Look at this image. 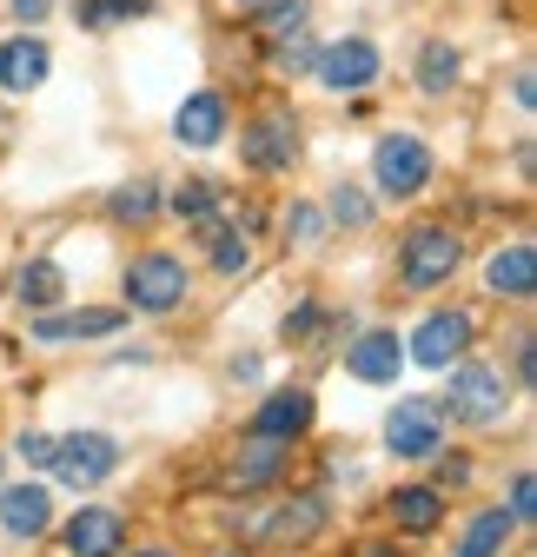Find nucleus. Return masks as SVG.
<instances>
[{
  "label": "nucleus",
  "instance_id": "1",
  "mask_svg": "<svg viewBox=\"0 0 537 557\" xmlns=\"http://www.w3.org/2000/svg\"><path fill=\"white\" fill-rule=\"evenodd\" d=\"M372 180L385 199H412L432 186V147L419 133H385L378 147H372Z\"/></svg>",
  "mask_w": 537,
  "mask_h": 557
},
{
  "label": "nucleus",
  "instance_id": "2",
  "mask_svg": "<svg viewBox=\"0 0 537 557\" xmlns=\"http://www.w3.org/2000/svg\"><path fill=\"white\" fill-rule=\"evenodd\" d=\"M458 259H464V246H458L451 226H412L405 233V259H398V278H405L412 293H432V286H445V278L458 272Z\"/></svg>",
  "mask_w": 537,
  "mask_h": 557
},
{
  "label": "nucleus",
  "instance_id": "3",
  "mask_svg": "<svg viewBox=\"0 0 537 557\" xmlns=\"http://www.w3.org/2000/svg\"><path fill=\"white\" fill-rule=\"evenodd\" d=\"M66 492H93V484H107L120 471V445L107 432H74V438H53V465Z\"/></svg>",
  "mask_w": 537,
  "mask_h": 557
},
{
  "label": "nucleus",
  "instance_id": "4",
  "mask_svg": "<svg viewBox=\"0 0 537 557\" xmlns=\"http://www.w3.org/2000/svg\"><path fill=\"white\" fill-rule=\"evenodd\" d=\"M385 445L398 458H438L445 445V405L438 398H398L385 418Z\"/></svg>",
  "mask_w": 537,
  "mask_h": 557
},
{
  "label": "nucleus",
  "instance_id": "5",
  "mask_svg": "<svg viewBox=\"0 0 537 557\" xmlns=\"http://www.w3.org/2000/svg\"><path fill=\"white\" fill-rule=\"evenodd\" d=\"M445 411L464 418V425H498V418L511 411L504 372H491V366H458V372H451V398H445Z\"/></svg>",
  "mask_w": 537,
  "mask_h": 557
},
{
  "label": "nucleus",
  "instance_id": "6",
  "mask_svg": "<svg viewBox=\"0 0 537 557\" xmlns=\"http://www.w3.org/2000/svg\"><path fill=\"white\" fill-rule=\"evenodd\" d=\"M126 299L133 312H173L186 299V265L173 252H147V259H133L126 265Z\"/></svg>",
  "mask_w": 537,
  "mask_h": 557
},
{
  "label": "nucleus",
  "instance_id": "7",
  "mask_svg": "<svg viewBox=\"0 0 537 557\" xmlns=\"http://www.w3.org/2000/svg\"><path fill=\"white\" fill-rule=\"evenodd\" d=\"M319 531H325V498H292V505L246 518V537H259V544H312Z\"/></svg>",
  "mask_w": 537,
  "mask_h": 557
},
{
  "label": "nucleus",
  "instance_id": "8",
  "mask_svg": "<svg viewBox=\"0 0 537 557\" xmlns=\"http://www.w3.org/2000/svg\"><path fill=\"white\" fill-rule=\"evenodd\" d=\"M319 81L332 87V94H365L372 81H378V47L372 40H332L325 53H319Z\"/></svg>",
  "mask_w": 537,
  "mask_h": 557
},
{
  "label": "nucleus",
  "instance_id": "9",
  "mask_svg": "<svg viewBox=\"0 0 537 557\" xmlns=\"http://www.w3.org/2000/svg\"><path fill=\"white\" fill-rule=\"evenodd\" d=\"M279 471H286V438H259L252 432V445L226 458L220 484H226V492H259V484H273Z\"/></svg>",
  "mask_w": 537,
  "mask_h": 557
},
{
  "label": "nucleus",
  "instance_id": "10",
  "mask_svg": "<svg viewBox=\"0 0 537 557\" xmlns=\"http://www.w3.org/2000/svg\"><path fill=\"white\" fill-rule=\"evenodd\" d=\"M120 544H126V524L107 505H80L74 524H66V550L74 557H120Z\"/></svg>",
  "mask_w": 537,
  "mask_h": 557
},
{
  "label": "nucleus",
  "instance_id": "11",
  "mask_svg": "<svg viewBox=\"0 0 537 557\" xmlns=\"http://www.w3.org/2000/svg\"><path fill=\"white\" fill-rule=\"evenodd\" d=\"M464 345H472V319H464V312H432V319L412 332V359H419V366H451Z\"/></svg>",
  "mask_w": 537,
  "mask_h": 557
},
{
  "label": "nucleus",
  "instance_id": "12",
  "mask_svg": "<svg viewBox=\"0 0 537 557\" xmlns=\"http://www.w3.org/2000/svg\"><path fill=\"white\" fill-rule=\"evenodd\" d=\"M398 366H405V345H398L391 332H365L359 345H346V372L365 379V385H391Z\"/></svg>",
  "mask_w": 537,
  "mask_h": 557
},
{
  "label": "nucleus",
  "instance_id": "13",
  "mask_svg": "<svg viewBox=\"0 0 537 557\" xmlns=\"http://www.w3.org/2000/svg\"><path fill=\"white\" fill-rule=\"evenodd\" d=\"M173 139H179V147H220V139H226V100L220 94H192L173 113Z\"/></svg>",
  "mask_w": 537,
  "mask_h": 557
},
{
  "label": "nucleus",
  "instance_id": "14",
  "mask_svg": "<svg viewBox=\"0 0 537 557\" xmlns=\"http://www.w3.org/2000/svg\"><path fill=\"white\" fill-rule=\"evenodd\" d=\"M239 147H246V166H252V173H286V166L299 160V139H292L286 120H259Z\"/></svg>",
  "mask_w": 537,
  "mask_h": 557
},
{
  "label": "nucleus",
  "instance_id": "15",
  "mask_svg": "<svg viewBox=\"0 0 537 557\" xmlns=\"http://www.w3.org/2000/svg\"><path fill=\"white\" fill-rule=\"evenodd\" d=\"M126 312L113 306H93V312H60V319H34V345H66V338H107L120 332Z\"/></svg>",
  "mask_w": 537,
  "mask_h": 557
},
{
  "label": "nucleus",
  "instance_id": "16",
  "mask_svg": "<svg viewBox=\"0 0 537 557\" xmlns=\"http://www.w3.org/2000/svg\"><path fill=\"white\" fill-rule=\"evenodd\" d=\"M305 425H312V392H273V398L259 405V418H252L259 438H286V445H292Z\"/></svg>",
  "mask_w": 537,
  "mask_h": 557
},
{
  "label": "nucleus",
  "instance_id": "17",
  "mask_svg": "<svg viewBox=\"0 0 537 557\" xmlns=\"http://www.w3.org/2000/svg\"><path fill=\"white\" fill-rule=\"evenodd\" d=\"M485 278H491V293H498V299H530V293H537V246H530V239L504 246V252L491 259Z\"/></svg>",
  "mask_w": 537,
  "mask_h": 557
},
{
  "label": "nucleus",
  "instance_id": "18",
  "mask_svg": "<svg viewBox=\"0 0 537 557\" xmlns=\"http://www.w3.org/2000/svg\"><path fill=\"white\" fill-rule=\"evenodd\" d=\"M0 524H8L14 537H40L53 524V498L40 492V484H14V492H0Z\"/></svg>",
  "mask_w": 537,
  "mask_h": 557
},
{
  "label": "nucleus",
  "instance_id": "19",
  "mask_svg": "<svg viewBox=\"0 0 537 557\" xmlns=\"http://www.w3.org/2000/svg\"><path fill=\"white\" fill-rule=\"evenodd\" d=\"M47 47L40 40H8V47H0V87H8V94H34L40 81H47Z\"/></svg>",
  "mask_w": 537,
  "mask_h": 557
},
{
  "label": "nucleus",
  "instance_id": "20",
  "mask_svg": "<svg viewBox=\"0 0 537 557\" xmlns=\"http://www.w3.org/2000/svg\"><path fill=\"white\" fill-rule=\"evenodd\" d=\"M391 518L405 524V531H438L445 498L432 492V484H405V492H391Z\"/></svg>",
  "mask_w": 537,
  "mask_h": 557
},
{
  "label": "nucleus",
  "instance_id": "21",
  "mask_svg": "<svg viewBox=\"0 0 537 557\" xmlns=\"http://www.w3.org/2000/svg\"><path fill=\"white\" fill-rule=\"evenodd\" d=\"M511 511H485V518H472V531H464V544H458V557H498L504 544H511Z\"/></svg>",
  "mask_w": 537,
  "mask_h": 557
},
{
  "label": "nucleus",
  "instance_id": "22",
  "mask_svg": "<svg viewBox=\"0 0 537 557\" xmlns=\"http://www.w3.org/2000/svg\"><path fill=\"white\" fill-rule=\"evenodd\" d=\"M14 293H21V306H53V299L66 293V278H60V265H53V259H34V265L14 278Z\"/></svg>",
  "mask_w": 537,
  "mask_h": 557
},
{
  "label": "nucleus",
  "instance_id": "23",
  "mask_svg": "<svg viewBox=\"0 0 537 557\" xmlns=\"http://www.w3.org/2000/svg\"><path fill=\"white\" fill-rule=\"evenodd\" d=\"M80 27H126L133 14H147V0H74Z\"/></svg>",
  "mask_w": 537,
  "mask_h": 557
},
{
  "label": "nucleus",
  "instance_id": "24",
  "mask_svg": "<svg viewBox=\"0 0 537 557\" xmlns=\"http://www.w3.org/2000/svg\"><path fill=\"white\" fill-rule=\"evenodd\" d=\"M451 81H458V53H451L445 40H432L425 60H419V87H425V94H445Z\"/></svg>",
  "mask_w": 537,
  "mask_h": 557
},
{
  "label": "nucleus",
  "instance_id": "25",
  "mask_svg": "<svg viewBox=\"0 0 537 557\" xmlns=\"http://www.w3.org/2000/svg\"><path fill=\"white\" fill-rule=\"evenodd\" d=\"M153 213H160V193H153L147 180H140V186H120V193H113V220H133V226H147Z\"/></svg>",
  "mask_w": 537,
  "mask_h": 557
},
{
  "label": "nucleus",
  "instance_id": "26",
  "mask_svg": "<svg viewBox=\"0 0 537 557\" xmlns=\"http://www.w3.org/2000/svg\"><path fill=\"white\" fill-rule=\"evenodd\" d=\"M213 206H220L213 180H186V186L173 193V213H179V220H213Z\"/></svg>",
  "mask_w": 537,
  "mask_h": 557
},
{
  "label": "nucleus",
  "instance_id": "27",
  "mask_svg": "<svg viewBox=\"0 0 537 557\" xmlns=\"http://www.w3.org/2000/svg\"><path fill=\"white\" fill-rule=\"evenodd\" d=\"M259 8H265V34L299 40V21H305V8H299V0H259Z\"/></svg>",
  "mask_w": 537,
  "mask_h": 557
},
{
  "label": "nucleus",
  "instance_id": "28",
  "mask_svg": "<svg viewBox=\"0 0 537 557\" xmlns=\"http://www.w3.org/2000/svg\"><path fill=\"white\" fill-rule=\"evenodd\" d=\"M332 220L365 226V220H372V199H365V193H352V186H339V193H332Z\"/></svg>",
  "mask_w": 537,
  "mask_h": 557
},
{
  "label": "nucleus",
  "instance_id": "29",
  "mask_svg": "<svg viewBox=\"0 0 537 557\" xmlns=\"http://www.w3.org/2000/svg\"><path fill=\"white\" fill-rule=\"evenodd\" d=\"M14 451H21L34 471H47V465H53V438H47V432H21V445H14Z\"/></svg>",
  "mask_w": 537,
  "mask_h": 557
},
{
  "label": "nucleus",
  "instance_id": "30",
  "mask_svg": "<svg viewBox=\"0 0 537 557\" xmlns=\"http://www.w3.org/2000/svg\"><path fill=\"white\" fill-rule=\"evenodd\" d=\"M246 259H252L246 239H220V246H213V265H220V272H246Z\"/></svg>",
  "mask_w": 537,
  "mask_h": 557
},
{
  "label": "nucleus",
  "instance_id": "31",
  "mask_svg": "<svg viewBox=\"0 0 537 557\" xmlns=\"http://www.w3.org/2000/svg\"><path fill=\"white\" fill-rule=\"evenodd\" d=\"M530 498H537V484H530V471H524V478L511 484V518H530V511H537Z\"/></svg>",
  "mask_w": 537,
  "mask_h": 557
},
{
  "label": "nucleus",
  "instance_id": "32",
  "mask_svg": "<svg viewBox=\"0 0 537 557\" xmlns=\"http://www.w3.org/2000/svg\"><path fill=\"white\" fill-rule=\"evenodd\" d=\"M286 226H292L299 239H319V233H325V220L312 213V206H292V220H286Z\"/></svg>",
  "mask_w": 537,
  "mask_h": 557
},
{
  "label": "nucleus",
  "instance_id": "33",
  "mask_svg": "<svg viewBox=\"0 0 537 557\" xmlns=\"http://www.w3.org/2000/svg\"><path fill=\"white\" fill-rule=\"evenodd\" d=\"M14 14H21V21H40V14H47V0H14Z\"/></svg>",
  "mask_w": 537,
  "mask_h": 557
},
{
  "label": "nucleus",
  "instance_id": "34",
  "mask_svg": "<svg viewBox=\"0 0 537 557\" xmlns=\"http://www.w3.org/2000/svg\"><path fill=\"white\" fill-rule=\"evenodd\" d=\"M365 557H391V550H385V544H378V550H365Z\"/></svg>",
  "mask_w": 537,
  "mask_h": 557
},
{
  "label": "nucleus",
  "instance_id": "35",
  "mask_svg": "<svg viewBox=\"0 0 537 557\" xmlns=\"http://www.w3.org/2000/svg\"><path fill=\"white\" fill-rule=\"evenodd\" d=\"M140 557H173V550H140Z\"/></svg>",
  "mask_w": 537,
  "mask_h": 557
},
{
  "label": "nucleus",
  "instance_id": "36",
  "mask_svg": "<svg viewBox=\"0 0 537 557\" xmlns=\"http://www.w3.org/2000/svg\"><path fill=\"white\" fill-rule=\"evenodd\" d=\"M239 8H259V0H239Z\"/></svg>",
  "mask_w": 537,
  "mask_h": 557
}]
</instances>
